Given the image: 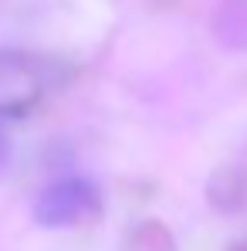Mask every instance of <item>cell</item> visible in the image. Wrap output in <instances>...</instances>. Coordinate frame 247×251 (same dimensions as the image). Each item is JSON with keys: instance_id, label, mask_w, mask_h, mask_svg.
<instances>
[{"instance_id": "1", "label": "cell", "mask_w": 247, "mask_h": 251, "mask_svg": "<svg viewBox=\"0 0 247 251\" xmlns=\"http://www.w3.org/2000/svg\"><path fill=\"white\" fill-rule=\"evenodd\" d=\"M47 92V72L38 58L21 51H0V116L31 112Z\"/></svg>"}, {"instance_id": "2", "label": "cell", "mask_w": 247, "mask_h": 251, "mask_svg": "<svg viewBox=\"0 0 247 251\" xmlns=\"http://www.w3.org/2000/svg\"><path fill=\"white\" fill-rule=\"evenodd\" d=\"M95 210H98V187L82 176H68L41 190V197L34 201V221L44 227H68L91 217Z\"/></svg>"}, {"instance_id": "3", "label": "cell", "mask_w": 247, "mask_h": 251, "mask_svg": "<svg viewBox=\"0 0 247 251\" xmlns=\"http://www.w3.org/2000/svg\"><path fill=\"white\" fill-rule=\"evenodd\" d=\"M7 163H10V143H7V136L0 132V173L7 170Z\"/></svg>"}]
</instances>
